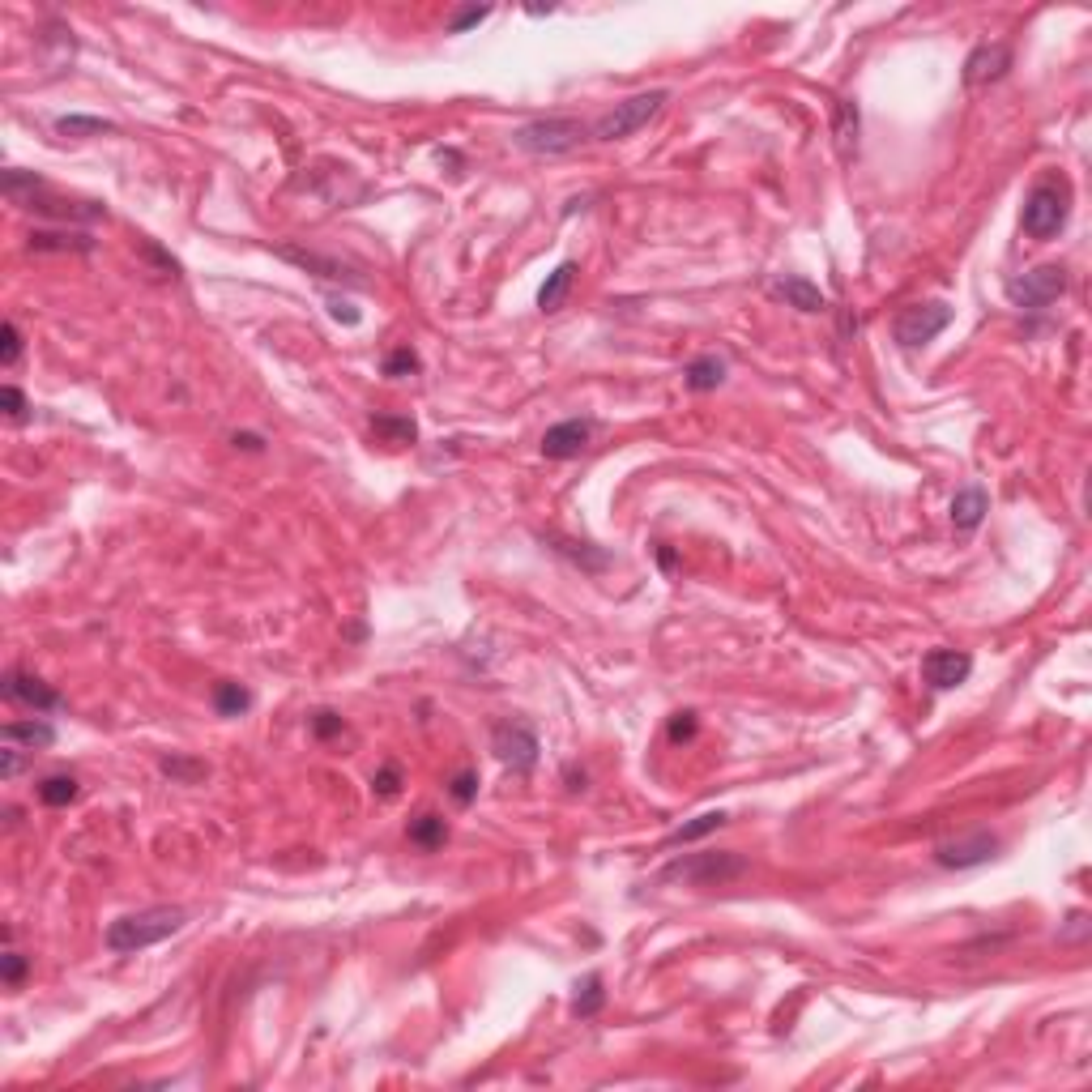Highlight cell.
I'll list each match as a JSON object with an SVG mask.
<instances>
[{"instance_id": "6da1fadb", "label": "cell", "mask_w": 1092, "mask_h": 1092, "mask_svg": "<svg viewBox=\"0 0 1092 1092\" xmlns=\"http://www.w3.org/2000/svg\"><path fill=\"white\" fill-rule=\"evenodd\" d=\"M188 922V913L180 905H154V909H141V913H124L107 926V947L116 956H128V952H141V947H154L171 935H180Z\"/></svg>"}, {"instance_id": "7a4b0ae2", "label": "cell", "mask_w": 1092, "mask_h": 1092, "mask_svg": "<svg viewBox=\"0 0 1092 1092\" xmlns=\"http://www.w3.org/2000/svg\"><path fill=\"white\" fill-rule=\"evenodd\" d=\"M5 197L13 205H26V210H39L47 218H60V222H99L107 218V210L99 201H73V197H56V192H47V184L39 180V175H30V171H5Z\"/></svg>"}, {"instance_id": "3957f363", "label": "cell", "mask_w": 1092, "mask_h": 1092, "mask_svg": "<svg viewBox=\"0 0 1092 1092\" xmlns=\"http://www.w3.org/2000/svg\"><path fill=\"white\" fill-rule=\"evenodd\" d=\"M1071 218V184L1063 175H1046L1037 180L1033 192L1024 197V214H1020V227L1029 239H1054L1058 231L1067 227Z\"/></svg>"}, {"instance_id": "277c9868", "label": "cell", "mask_w": 1092, "mask_h": 1092, "mask_svg": "<svg viewBox=\"0 0 1092 1092\" xmlns=\"http://www.w3.org/2000/svg\"><path fill=\"white\" fill-rule=\"evenodd\" d=\"M589 141V124L572 120V116H551V120H529L521 128H512V146L538 158H555V154H572L576 146Z\"/></svg>"}, {"instance_id": "5b68a950", "label": "cell", "mask_w": 1092, "mask_h": 1092, "mask_svg": "<svg viewBox=\"0 0 1092 1092\" xmlns=\"http://www.w3.org/2000/svg\"><path fill=\"white\" fill-rule=\"evenodd\" d=\"M747 871V858L726 849V854H683L662 866V883H687V888H717Z\"/></svg>"}, {"instance_id": "8992f818", "label": "cell", "mask_w": 1092, "mask_h": 1092, "mask_svg": "<svg viewBox=\"0 0 1092 1092\" xmlns=\"http://www.w3.org/2000/svg\"><path fill=\"white\" fill-rule=\"evenodd\" d=\"M666 99H670L666 90H645V94H632V99L615 103L602 120L589 124V141H623V137H632L636 128H645L657 111L666 107Z\"/></svg>"}, {"instance_id": "52a82bcc", "label": "cell", "mask_w": 1092, "mask_h": 1092, "mask_svg": "<svg viewBox=\"0 0 1092 1092\" xmlns=\"http://www.w3.org/2000/svg\"><path fill=\"white\" fill-rule=\"evenodd\" d=\"M1063 291H1067L1063 265H1037V269L1016 273V278L1003 282V295L1024 312H1046L1054 299H1063Z\"/></svg>"}, {"instance_id": "ba28073f", "label": "cell", "mask_w": 1092, "mask_h": 1092, "mask_svg": "<svg viewBox=\"0 0 1092 1092\" xmlns=\"http://www.w3.org/2000/svg\"><path fill=\"white\" fill-rule=\"evenodd\" d=\"M947 325H952V308H947L943 299H926V303H909V308L896 316L892 333L905 350H918L926 342H935Z\"/></svg>"}, {"instance_id": "9c48e42d", "label": "cell", "mask_w": 1092, "mask_h": 1092, "mask_svg": "<svg viewBox=\"0 0 1092 1092\" xmlns=\"http://www.w3.org/2000/svg\"><path fill=\"white\" fill-rule=\"evenodd\" d=\"M491 751L495 760L508 764L512 773H529L538 764V734L525 726V721H495L491 726Z\"/></svg>"}, {"instance_id": "30bf717a", "label": "cell", "mask_w": 1092, "mask_h": 1092, "mask_svg": "<svg viewBox=\"0 0 1092 1092\" xmlns=\"http://www.w3.org/2000/svg\"><path fill=\"white\" fill-rule=\"evenodd\" d=\"M0 696H5L9 704H26V709H35V713H56L64 709V700L47 687L39 674H30V670H5V683H0Z\"/></svg>"}, {"instance_id": "8fae6325", "label": "cell", "mask_w": 1092, "mask_h": 1092, "mask_svg": "<svg viewBox=\"0 0 1092 1092\" xmlns=\"http://www.w3.org/2000/svg\"><path fill=\"white\" fill-rule=\"evenodd\" d=\"M593 431H598V423H593V419H564V423L546 427V436H542V457H551V461H572V457H581L585 448L593 444Z\"/></svg>"}, {"instance_id": "7c38bea8", "label": "cell", "mask_w": 1092, "mask_h": 1092, "mask_svg": "<svg viewBox=\"0 0 1092 1092\" xmlns=\"http://www.w3.org/2000/svg\"><path fill=\"white\" fill-rule=\"evenodd\" d=\"M973 674V657L965 649H930L922 657V679L935 687V692H952Z\"/></svg>"}, {"instance_id": "4fadbf2b", "label": "cell", "mask_w": 1092, "mask_h": 1092, "mask_svg": "<svg viewBox=\"0 0 1092 1092\" xmlns=\"http://www.w3.org/2000/svg\"><path fill=\"white\" fill-rule=\"evenodd\" d=\"M999 854V837L990 832H973V837H960V841H947L935 849V862L947 866V871H969V866H982Z\"/></svg>"}, {"instance_id": "5bb4252c", "label": "cell", "mask_w": 1092, "mask_h": 1092, "mask_svg": "<svg viewBox=\"0 0 1092 1092\" xmlns=\"http://www.w3.org/2000/svg\"><path fill=\"white\" fill-rule=\"evenodd\" d=\"M273 252H278L282 261H291V265H299V269L316 273V278H329V282H350V286H367L363 273L346 269L342 261H329V256H320V252H303V248H295V244H278Z\"/></svg>"}, {"instance_id": "9a60e30c", "label": "cell", "mask_w": 1092, "mask_h": 1092, "mask_svg": "<svg viewBox=\"0 0 1092 1092\" xmlns=\"http://www.w3.org/2000/svg\"><path fill=\"white\" fill-rule=\"evenodd\" d=\"M1011 69V47L1007 43H982L965 60V86H990Z\"/></svg>"}, {"instance_id": "2e32d148", "label": "cell", "mask_w": 1092, "mask_h": 1092, "mask_svg": "<svg viewBox=\"0 0 1092 1092\" xmlns=\"http://www.w3.org/2000/svg\"><path fill=\"white\" fill-rule=\"evenodd\" d=\"M768 295H773V299H785V303H790V308H798V312H824V308H828V295L819 291L815 282L798 278V273H785V278H777L773 286H768Z\"/></svg>"}, {"instance_id": "e0dca14e", "label": "cell", "mask_w": 1092, "mask_h": 1092, "mask_svg": "<svg viewBox=\"0 0 1092 1092\" xmlns=\"http://www.w3.org/2000/svg\"><path fill=\"white\" fill-rule=\"evenodd\" d=\"M0 743H13V747H22V751H30V756H35V751H47L56 743V730L47 726V721H9L5 730H0Z\"/></svg>"}, {"instance_id": "ac0fdd59", "label": "cell", "mask_w": 1092, "mask_h": 1092, "mask_svg": "<svg viewBox=\"0 0 1092 1092\" xmlns=\"http://www.w3.org/2000/svg\"><path fill=\"white\" fill-rule=\"evenodd\" d=\"M858 103H849V99H837V107H832V141H837V154L845 158H854L858 154Z\"/></svg>"}, {"instance_id": "d6986e66", "label": "cell", "mask_w": 1092, "mask_h": 1092, "mask_svg": "<svg viewBox=\"0 0 1092 1092\" xmlns=\"http://www.w3.org/2000/svg\"><path fill=\"white\" fill-rule=\"evenodd\" d=\"M990 512V495L982 487H960L956 491V500H952V525L960 529V534H973L977 525H982V517Z\"/></svg>"}, {"instance_id": "ffe728a7", "label": "cell", "mask_w": 1092, "mask_h": 1092, "mask_svg": "<svg viewBox=\"0 0 1092 1092\" xmlns=\"http://www.w3.org/2000/svg\"><path fill=\"white\" fill-rule=\"evenodd\" d=\"M683 384L692 393H713V389H721V384H726V359L721 355H700V359H692L683 367Z\"/></svg>"}, {"instance_id": "44dd1931", "label": "cell", "mask_w": 1092, "mask_h": 1092, "mask_svg": "<svg viewBox=\"0 0 1092 1092\" xmlns=\"http://www.w3.org/2000/svg\"><path fill=\"white\" fill-rule=\"evenodd\" d=\"M30 252H94L86 231H30Z\"/></svg>"}, {"instance_id": "7402d4cb", "label": "cell", "mask_w": 1092, "mask_h": 1092, "mask_svg": "<svg viewBox=\"0 0 1092 1092\" xmlns=\"http://www.w3.org/2000/svg\"><path fill=\"white\" fill-rule=\"evenodd\" d=\"M572 282H576V261H564V265L551 273V278L542 282L538 308L542 312H559V308H564V299H568V291H572Z\"/></svg>"}, {"instance_id": "603a6c76", "label": "cell", "mask_w": 1092, "mask_h": 1092, "mask_svg": "<svg viewBox=\"0 0 1092 1092\" xmlns=\"http://www.w3.org/2000/svg\"><path fill=\"white\" fill-rule=\"evenodd\" d=\"M406 837H410V845H419V849H440L448 841V824H444V815L423 811L419 819H410Z\"/></svg>"}, {"instance_id": "cb8c5ba5", "label": "cell", "mask_w": 1092, "mask_h": 1092, "mask_svg": "<svg viewBox=\"0 0 1092 1092\" xmlns=\"http://www.w3.org/2000/svg\"><path fill=\"white\" fill-rule=\"evenodd\" d=\"M730 824V815L726 811H704V815H696L692 824H679L666 837V845H687V841H700V837H709V832H717V828H726Z\"/></svg>"}, {"instance_id": "d4e9b609", "label": "cell", "mask_w": 1092, "mask_h": 1092, "mask_svg": "<svg viewBox=\"0 0 1092 1092\" xmlns=\"http://www.w3.org/2000/svg\"><path fill=\"white\" fill-rule=\"evenodd\" d=\"M77 794H82V785H77V777H69V773H52V777L39 781V802H47V807H69Z\"/></svg>"}, {"instance_id": "484cf974", "label": "cell", "mask_w": 1092, "mask_h": 1092, "mask_svg": "<svg viewBox=\"0 0 1092 1092\" xmlns=\"http://www.w3.org/2000/svg\"><path fill=\"white\" fill-rule=\"evenodd\" d=\"M372 431L384 444H414L419 440V427L414 419H397V414H372Z\"/></svg>"}, {"instance_id": "4316f807", "label": "cell", "mask_w": 1092, "mask_h": 1092, "mask_svg": "<svg viewBox=\"0 0 1092 1092\" xmlns=\"http://www.w3.org/2000/svg\"><path fill=\"white\" fill-rule=\"evenodd\" d=\"M214 709L222 717H244L252 709V692L244 683H218L214 687Z\"/></svg>"}, {"instance_id": "83f0119b", "label": "cell", "mask_w": 1092, "mask_h": 1092, "mask_svg": "<svg viewBox=\"0 0 1092 1092\" xmlns=\"http://www.w3.org/2000/svg\"><path fill=\"white\" fill-rule=\"evenodd\" d=\"M56 133L60 137H103V133H120V128L103 116H60Z\"/></svg>"}, {"instance_id": "f1b7e54d", "label": "cell", "mask_w": 1092, "mask_h": 1092, "mask_svg": "<svg viewBox=\"0 0 1092 1092\" xmlns=\"http://www.w3.org/2000/svg\"><path fill=\"white\" fill-rule=\"evenodd\" d=\"M158 768L171 777V781H180V785H197L210 777V764L205 760H188V756H163L158 760Z\"/></svg>"}, {"instance_id": "f546056e", "label": "cell", "mask_w": 1092, "mask_h": 1092, "mask_svg": "<svg viewBox=\"0 0 1092 1092\" xmlns=\"http://www.w3.org/2000/svg\"><path fill=\"white\" fill-rule=\"evenodd\" d=\"M602 1003H606L602 973H589V977H585V986H581V994H576V1003H572V1016L589 1020V1016H598V1011H602Z\"/></svg>"}, {"instance_id": "4dcf8cb0", "label": "cell", "mask_w": 1092, "mask_h": 1092, "mask_svg": "<svg viewBox=\"0 0 1092 1092\" xmlns=\"http://www.w3.org/2000/svg\"><path fill=\"white\" fill-rule=\"evenodd\" d=\"M551 542H555V551H564V555H572L576 564H581L585 572H602L610 559L602 555V551H589V542H572V538H559V534H551Z\"/></svg>"}, {"instance_id": "1f68e13d", "label": "cell", "mask_w": 1092, "mask_h": 1092, "mask_svg": "<svg viewBox=\"0 0 1092 1092\" xmlns=\"http://www.w3.org/2000/svg\"><path fill=\"white\" fill-rule=\"evenodd\" d=\"M419 367H423L419 355H414L410 346H401V350H393V355L384 359V376H414Z\"/></svg>"}, {"instance_id": "d6a6232c", "label": "cell", "mask_w": 1092, "mask_h": 1092, "mask_svg": "<svg viewBox=\"0 0 1092 1092\" xmlns=\"http://www.w3.org/2000/svg\"><path fill=\"white\" fill-rule=\"evenodd\" d=\"M0 401H5V414L13 423H26L30 419V401H26V393L18 389V384H5V389H0Z\"/></svg>"}, {"instance_id": "836d02e7", "label": "cell", "mask_w": 1092, "mask_h": 1092, "mask_svg": "<svg viewBox=\"0 0 1092 1092\" xmlns=\"http://www.w3.org/2000/svg\"><path fill=\"white\" fill-rule=\"evenodd\" d=\"M0 337H5V342H0V363L13 367V363L22 359V333H18V325H13V320H5V329H0Z\"/></svg>"}, {"instance_id": "e575fe53", "label": "cell", "mask_w": 1092, "mask_h": 1092, "mask_svg": "<svg viewBox=\"0 0 1092 1092\" xmlns=\"http://www.w3.org/2000/svg\"><path fill=\"white\" fill-rule=\"evenodd\" d=\"M0 973H5V986H9V990H18V986H22V977H26V956H22V952H13V947H9V952L0 956Z\"/></svg>"}, {"instance_id": "d590c367", "label": "cell", "mask_w": 1092, "mask_h": 1092, "mask_svg": "<svg viewBox=\"0 0 1092 1092\" xmlns=\"http://www.w3.org/2000/svg\"><path fill=\"white\" fill-rule=\"evenodd\" d=\"M26 756H30V751L13 747V743H5V747H0V777H5V781H13V777H18L22 768H26Z\"/></svg>"}, {"instance_id": "8d00e7d4", "label": "cell", "mask_w": 1092, "mask_h": 1092, "mask_svg": "<svg viewBox=\"0 0 1092 1092\" xmlns=\"http://www.w3.org/2000/svg\"><path fill=\"white\" fill-rule=\"evenodd\" d=\"M448 794H453L461 807H470L474 794H478V773H470V768H461V773L453 777V785H448Z\"/></svg>"}, {"instance_id": "74e56055", "label": "cell", "mask_w": 1092, "mask_h": 1092, "mask_svg": "<svg viewBox=\"0 0 1092 1092\" xmlns=\"http://www.w3.org/2000/svg\"><path fill=\"white\" fill-rule=\"evenodd\" d=\"M308 726H312V734H316V738H333V734H342V730H346V721L337 717L333 709H320V713H312Z\"/></svg>"}, {"instance_id": "f35d334b", "label": "cell", "mask_w": 1092, "mask_h": 1092, "mask_svg": "<svg viewBox=\"0 0 1092 1092\" xmlns=\"http://www.w3.org/2000/svg\"><path fill=\"white\" fill-rule=\"evenodd\" d=\"M666 734H670V743H687V738H696V713H674Z\"/></svg>"}, {"instance_id": "ab89813d", "label": "cell", "mask_w": 1092, "mask_h": 1092, "mask_svg": "<svg viewBox=\"0 0 1092 1092\" xmlns=\"http://www.w3.org/2000/svg\"><path fill=\"white\" fill-rule=\"evenodd\" d=\"M487 18H491V9H465V13H457V18L448 22V35H465V30L483 26Z\"/></svg>"}, {"instance_id": "60d3db41", "label": "cell", "mask_w": 1092, "mask_h": 1092, "mask_svg": "<svg viewBox=\"0 0 1092 1092\" xmlns=\"http://www.w3.org/2000/svg\"><path fill=\"white\" fill-rule=\"evenodd\" d=\"M372 790H376L380 798H393V794L401 790V773H397V764H389V768H380V773L372 777Z\"/></svg>"}, {"instance_id": "b9f144b4", "label": "cell", "mask_w": 1092, "mask_h": 1092, "mask_svg": "<svg viewBox=\"0 0 1092 1092\" xmlns=\"http://www.w3.org/2000/svg\"><path fill=\"white\" fill-rule=\"evenodd\" d=\"M329 316L342 320V325H359V320H363V312L355 308V303H350V299H337V295L329 299Z\"/></svg>"}, {"instance_id": "7bdbcfd3", "label": "cell", "mask_w": 1092, "mask_h": 1092, "mask_svg": "<svg viewBox=\"0 0 1092 1092\" xmlns=\"http://www.w3.org/2000/svg\"><path fill=\"white\" fill-rule=\"evenodd\" d=\"M235 448H248V453H261L265 440H261V436H248V431H244V436H239V431H235Z\"/></svg>"}]
</instances>
